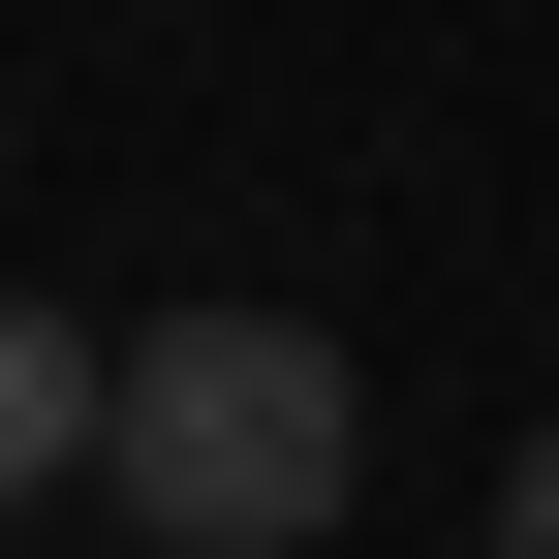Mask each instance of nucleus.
I'll return each instance as SVG.
<instances>
[{"label":"nucleus","mask_w":559,"mask_h":559,"mask_svg":"<svg viewBox=\"0 0 559 559\" xmlns=\"http://www.w3.org/2000/svg\"><path fill=\"white\" fill-rule=\"evenodd\" d=\"M342 466H373V404H342L311 311H156V342H124V436H94L124 559H311Z\"/></svg>","instance_id":"nucleus-1"},{"label":"nucleus","mask_w":559,"mask_h":559,"mask_svg":"<svg viewBox=\"0 0 559 559\" xmlns=\"http://www.w3.org/2000/svg\"><path fill=\"white\" fill-rule=\"evenodd\" d=\"M94 436H124V342L0 280V498H62V466H94Z\"/></svg>","instance_id":"nucleus-2"},{"label":"nucleus","mask_w":559,"mask_h":559,"mask_svg":"<svg viewBox=\"0 0 559 559\" xmlns=\"http://www.w3.org/2000/svg\"><path fill=\"white\" fill-rule=\"evenodd\" d=\"M498 559H559V436H528V466H498Z\"/></svg>","instance_id":"nucleus-3"}]
</instances>
